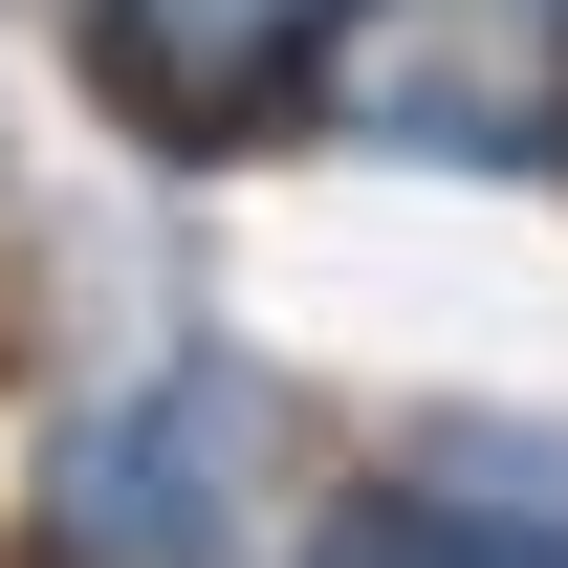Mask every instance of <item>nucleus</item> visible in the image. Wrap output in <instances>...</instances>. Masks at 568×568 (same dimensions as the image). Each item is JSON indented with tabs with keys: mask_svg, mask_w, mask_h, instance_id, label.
Returning <instances> with one entry per match:
<instances>
[{
	"mask_svg": "<svg viewBox=\"0 0 568 568\" xmlns=\"http://www.w3.org/2000/svg\"><path fill=\"white\" fill-rule=\"evenodd\" d=\"M306 568H568V525L459 503V481H351L328 525H306Z\"/></svg>",
	"mask_w": 568,
	"mask_h": 568,
	"instance_id": "20e7f679",
	"label": "nucleus"
},
{
	"mask_svg": "<svg viewBox=\"0 0 568 568\" xmlns=\"http://www.w3.org/2000/svg\"><path fill=\"white\" fill-rule=\"evenodd\" d=\"M219 481H241V372H153L132 416H88L67 437V547L88 568H197L219 547Z\"/></svg>",
	"mask_w": 568,
	"mask_h": 568,
	"instance_id": "7ed1b4c3",
	"label": "nucleus"
},
{
	"mask_svg": "<svg viewBox=\"0 0 568 568\" xmlns=\"http://www.w3.org/2000/svg\"><path fill=\"white\" fill-rule=\"evenodd\" d=\"M351 44V0H88V88H110V132L153 153H241L284 132L306 88Z\"/></svg>",
	"mask_w": 568,
	"mask_h": 568,
	"instance_id": "f03ea898",
	"label": "nucleus"
},
{
	"mask_svg": "<svg viewBox=\"0 0 568 568\" xmlns=\"http://www.w3.org/2000/svg\"><path fill=\"white\" fill-rule=\"evenodd\" d=\"M306 110L525 175V153H568V0H351V44H328Z\"/></svg>",
	"mask_w": 568,
	"mask_h": 568,
	"instance_id": "f257e3e1",
	"label": "nucleus"
}]
</instances>
